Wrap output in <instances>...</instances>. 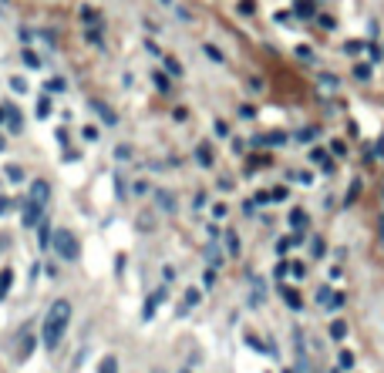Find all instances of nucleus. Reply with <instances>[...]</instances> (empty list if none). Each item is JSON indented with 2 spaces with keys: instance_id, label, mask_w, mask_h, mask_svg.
Segmentation results:
<instances>
[{
  "instance_id": "4468645a",
  "label": "nucleus",
  "mask_w": 384,
  "mask_h": 373,
  "mask_svg": "<svg viewBox=\"0 0 384 373\" xmlns=\"http://www.w3.org/2000/svg\"><path fill=\"white\" fill-rule=\"evenodd\" d=\"M159 202H162V209H165V212H172V209H175V202H172V195H169V192H159Z\"/></svg>"
},
{
  "instance_id": "20e7f679",
  "label": "nucleus",
  "mask_w": 384,
  "mask_h": 373,
  "mask_svg": "<svg viewBox=\"0 0 384 373\" xmlns=\"http://www.w3.org/2000/svg\"><path fill=\"white\" fill-rule=\"evenodd\" d=\"M3 118H7V128H10L14 135L24 131V118H21V111H17L14 104H3Z\"/></svg>"
},
{
  "instance_id": "dca6fc26",
  "label": "nucleus",
  "mask_w": 384,
  "mask_h": 373,
  "mask_svg": "<svg viewBox=\"0 0 384 373\" xmlns=\"http://www.w3.org/2000/svg\"><path fill=\"white\" fill-rule=\"evenodd\" d=\"M165 67H169L172 74H182V67H179V61H175V58H169V61H165Z\"/></svg>"
},
{
  "instance_id": "2eb2a0df",
  "label": "nucleus",
  "mask_w": 384,
  "mask_h": 373,
  "mask_svg": "<svg viewBox=\"0 0 384 373\" xmlns=\"http://www.w3.org/2000/svg\"><path fill=\"white\" fill-rule=\"evenodd\" d=\"M199 161H202V165H209V161H213V155H209V145H199Z\"/></svg>"
},
{
  "instance_id": "9d476101",
  "label": "nucleus",
  "mask_w": 384,
  "mask_h": 373,
  "mask_svg": "<svg viewBox=\"0 0 384 373\" xmlns=\"http://www.w3.org/2000/svg\"><path fill=\"white\" fill-rule=\"evenodd\" d=\"M21 337H24V343H21V357H28V353L34 350V333H31V330H24Z\"/></svg>"
},
{
  "instance_id": "6e6552de",
  "label": "nucleus",
  "mask_w": 384,
  "mask_h": 373,
  "mask_svg": "<svg viewBox=\"0 0 384 373\" xmlns=\"http://www.w3.org/2000/svg\"><path fill=\"white\" fill-rule=\"evenodd\" d=\"M98 373H118V360H115V357H105V360L98 363Z\"/></svg>"
},
{
  "instance_id": "b1692460",
  "label": "nucleus",
  "mask_w": 384,
  "mask_h": 373,
  "mask_svg": "<svg viewBox=\"0 0 384 373\" xmlns=\"http://www.w3.org/2000/svg\"><path fill=\"white\" fill-rule=\"evenodd\" d=\"M152 373H162V370H152Z\"/></svg>"
},
{
  "instance_id": "ddd939ff",
  "label": "nucleus",
  "mask_w": 384,
  "mask_h": 373,
  "mask_svg": "<svg viewBox=\"0 0 384 373\" xmlns=\"http://www.w3.org/2000/svg\"><path fill=\"white\" fill-rule=\"evenodd\" d=\"M344 333H348V326H344L341 319H337V323H330V337H334V340H344Z\"/></svg>"
},
{
  "instance_id": "423d86ee",
  "label": "nucleus",
  "mask_w": 384,
  "mask_h": 373,
  "mask_svg": "<svg viewBox=\"0 0 384 373\" xmlns=\"http://www.w3.org/2000/svg\"><path fill=\"white\" fill-rule=\"evenodd\" d=\"M92 108H95L98 115L105 118V124H115V111H111L108 104H101V101H92Z\"/></svg>"
},
{
  "instance_id": "6ab92c4d",
  "label": "nucleus",
  "mask_w": 384,
  "mask_h": 373,
  "mask_svg": "<svg viewBox=\"0 0 384 373\" xmlns=\"http://www.w3.org/2000/svg\"><path fill=\"white\" fill-rule=\"evenodd\" d=\"M10 209H14V205H10V199H0V216H7Z\"/></svg>"
},
{
  "instance_id": "4be33fe9",
  "label": "nucleus",
  "mask_w": 384,
  "mask_h": 373,
  "mask_svg": "<svg viewBox=\"0 0 384 373\" xmlns=\"http://www.w3.org/2000/svg\"><path fill=\"white\" fill-rule=\"evenodd\" d=\"M0 122H3V104H0Z\"/></svg>"
},
{
  "instance_id": "0eeeda50",
  "label": "nucleus",
  "mask_w": 384,
  "mask_h": 373,
  "mask_svg": "<svg viewBox=\"0 0 384 373\" xmlns=\"http://www.w3.org/2000/svg\"><path fill=\"white\" fill-rule=\"evenodd\" d=\"M10 282H14V273H10V269H3V273H0V299L10 293Z\"/></svg>"
},
{
  "instance_id": "39448f33",
  "label": "nucleus",
  "mask_w": 384,
  "mask_h": 373,
  "mask_svg": "<svg viewBox=\"0 0 384 373\" xmlns=\"http://www.w3.org/2000/svg\"><path fill=\"white\" fill-rule=\"evenodd\" d=\"M162 296H165V289H159V293H152V296H149V303H145V319H152V316H156V306L162 303Z\"/></svg>"
},
{
  "instance_id": "f3484780",
  "label": "nucleus",
  "mask_w": 384,
  "mask_h": 373,
  "mask_svg": "<svg viewBox=\"0 0 384 373\" xmlns=\"http://www.w3.org/2000/svg\"><path fill=\"white\" fill-rule=\"evenodd\" d=\"M24 64H31V67H37L41 61H37V54H31V51H24Z\"/></svg>"
},
{
  "instance_id": "a211bd4d",
  "label": "nucleus",
  "mask_w": 384,
  "mask_h": 373,
  "mask_svg": "<svg viewBox=\"0 0 384 373\" xmlns=\"http://www.w3.org/2000/svg\"><path fill=\"white\" fill-rule=\"evenodd\" d=\"M195 303H199V293H192L189 289V293H186V306H195Z\"/></svg>"
},
{
  "instance_id": "1a4fd4ad",
  "label": "nucleus",
  "mask_w": 384,
  "mask_h": 373,
  "mask_svg": "<svg viewBox=\"0 0 384 373\" xmlns=\"http://www.w3.org/2000/svg\"><path fill=\"white\" fill-rule=\"evenodd\" d=\"M290 225L303 229V225H307V212H303V209H293V212H290Z\"/></svg>"
},
{
  "instance_id": "f257e3e1",
  "label": "nucleus",
  "mask_w": 384,
  "mask_h": 373,
  "mask_svg": "<svg viewBox=\"0 0 384 373\" xmlns=\"http://www.w3.org/2000/svg\"><path fill=\"white\" fill-rule=\"evenodd\" d=\"M67 323H71V303L67 299H58V303H51V310L44 316V330H41V340L47 350H58L64 340V333H67Z\"/></svg>"
},
{
  "instance_id": "7ed1b4c3",
  "label": "nucleus",
  "mask_w": 384,
  "mask_h": 373,
  "mask_svg": "<svg viewBox=\"0 0 384 373\" xmlns=\"http://www.w3.org/2000/svg\"><path fill=\"white\" fill-rule=\"evenodd\" d=\"M28 202H31L34 209H41V212H44V205L51 202V185H47L44 179L31 182V195H28Z\"/></svg>"
},
{
  "instance_id": "f8f14e48",
  "label": "nucleus",
  "mask_w": 384,
  "mask_h": 373,
  "mask_svg": "<svg viewBox=\"0 0 384 373\" xmlns=\"http://www.w3.org/2000/svg\"><path fill=\"white\" fill-rule=\"evenodd\" d=\"M7 179H10V182H24V168H21V165H10V168H7Z\"/></svg>"
},
{
  "instance_id": "f03ea898",
  "label": "nucleus",
  "mask_w": 384,
  "mask_h": 373,
  "mask_svg": "<svg viewBox=\"0 0 384 373\" xmlns=\"http://www.w3.org/2000/svg\"><path fill=\"white\" fill-rule=\"evenodd\" d=\"M51 246H54V252L61 256L64 262H74V259L81 256V242H78V236H74L71 229H64V225H58V229H54Z\"/></svg>"
},
{
  "instance_id": "412c9836",
  "label": "nucleus",
  "mask_w": 384,
  "mask_h": 373,
  "mask_svg": "<svg viewBox=\"0 0 384 373\" xmlns=\"http://www.w3.org/2000/svg\"><path fill=\"white\" fill-rule=\"evenodd\" d=\"M3 148H7V142H3V135H0V152H3Z\"/></svg>"
},
{
  "instance_id": "aec40b11",
  "label": "nucleus",
  "mask_w": 384,
  "mask_h": 373,
  "mask_svg": "<svg viewBox=\"0 0 384 373\" xmlns=\"http://www.w3.org/2000/svg\"><path fill=\"white\" fill-rule=\"evenodd\" d=\"M341 367H354V357H351V353H341Z\"/></svg>"
},
{
  "instance_id": "9b49d317",
  "label": "nucleus",
  "mask_w": 384,
  "mask_h": 373,
  "mask_svg": "<svg viewBox=\"0 0 384 373\" xmlns=\"http://www.w3.org/2000/svg\"><path fill=\"white\" fill-rule=\"evenodd\" d=\"M284 299L290 303V310H300V306H303V303H300V296H297L293 289H284Z\"/></svg>"
},
{
  "instance_id": "5701e85b",
  "label": "nucleus",
  "mask_w": 384,
  "mask_h": 373,
  "mask_svg": "<svg viewBox=\"0 0 384 373\" xmlns=\"http://www.w3.org/2000/svg\"><path fill=\"white\" fill-rule=\"evenodd\" d=\"M182 373H192V370H182Z\"/></svg>"
}]
</instances>
